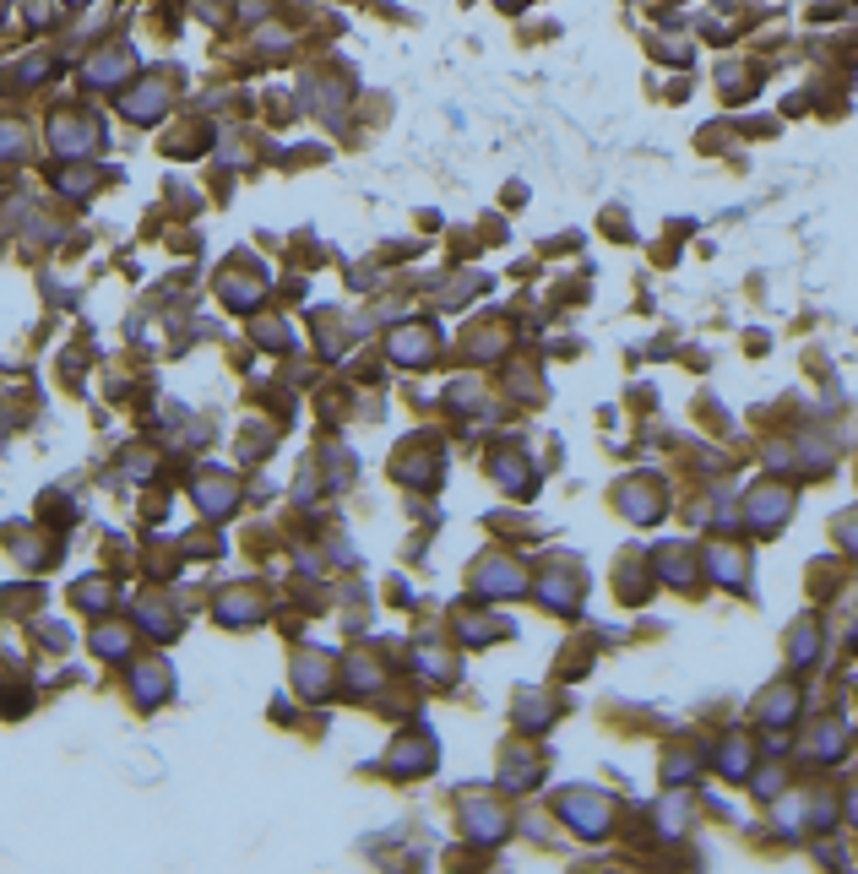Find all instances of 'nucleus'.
Returning <instances> with one entry per match:
<instances>
[{
  "instance_id": "f257e3e1",
  "label": "nucleus",
  "mask_w": 858,
  "mask_h": 874,
  "mask_svg": "<svg viewBox=\"0 0 858 874\" xmlns=\"http://www.w3.org/2000/svg\"><path fill=\"white\" fill-rule=\"evenodd\" d=\"M93 142H98V137H93L87 120H65V114L54 120V147H60V153H87Z\"/></svg>"
},
{
  "instance_id": "f03ea898",
  "label": "nucleus",
  "mask_w": 858,
  "mask_h": 874,
  "mask_svg": "<svg viewBox=\"0 0 858 874\" xmlns=\"http://www.w3.org/2000/svg\"><path fill=\"white\" fill-rule=\"evenodd\" d=\"M120 109H125V114H137V120H153V114L163 109V93H158V87H147V93H130Z\"/></svg>"
},
{
  "instance_id": "7ed1b4c3",
  "label": "nucleus",
  "mask_w": 858,
  "mask_h": 874,
  "mask_svg": "<svg viewBox=\"0 0 858 874\" xmlns=\"http://www.w3.org/2000/svg\"><path fill=\"white\" fill-rule=\"evenodd\" d=\"M397 359H408V364L419 359L424 364L429 359V337H424V331H403V337H397Z\"/></svg>"
},
{
  "instance_id": "20e7f679",
  "label": "nucleus",
  "mask_w": 858,
  "mask_h": 874,
  "mask_svg": "<svg viewBox=\"0 0 858 874\" xmlns=\"http://www.w3.org/2000/svg\"><path fill=\"white\" fill-rule=\"evenodd\" d=\"M120 71H130V54H98V60H93V82H109V77H120Z\"/></svg>"
},
{
  "instance_id": "39448f33",
  "label": "nucleus",
  "mask_w": 858,
  "mask_h": 874,
  "mask_svg": "<svg viewBox=\"0 0 858 874\" xmlns=\"http://www.w3.org/2000/svg\"><path fill=\"white\" fill-rule=\"evenodd\" d=\"M712 565H717V576H729V581H739V554H712Z\"/></svg>"
}]
</instances>
